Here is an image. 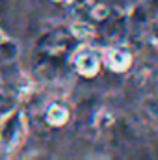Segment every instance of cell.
I'll return each instance as SVG.
<instances>
[{
  "mask_svg": "<svg viewBox=\"0 0 158 160\" xmlns=\"http://www.w3.org/2000/svg\"><path fill=\"white\" fill-rule=\"evenodd\" d=\"M17 54H19L17 45L13 41H9V39H6V38L0 36V62H4V63L13 62L17 58Z\"/></svg>",
  "mask_w": 158,
  "mask_h": 160,
  "instance_id": "5",
  "label": "cell"
},
{
  "mask_svg": "<svg viewBox=\"0 0 158 160\" xmlns=\"http://www.w3.org/2000/svg\"><path fill=\"white\" fill-rule=\"evenodd\" d=\"M24 114L21 110H11L0 121V147H15L24 136Z\"/></svg>",
  "mask_w": 158,
  "mask_h": 160,
  "instance_id": "1",
  "label": "cell"
},
{
  "mask_svg": "<svg viewBox=\"0 0 158 160\" xmlns=\"http://www.w3.org/2000/svg\"><path fill=\"white\" fill-rule=\"evenodd\" d=\"M73 63H75V69H77L78 75L91 78L101 69V56L93 48H80L78 52L75 54Z\"/></svg>",
  "mask_w": 158,
  "mask_h": 160,
  "instance_id": "2",
  "label": "cell"
},
{
  "mask_svg": "<svg viewBox=\"0 0 158 160\" xmlns=\"http://www.w3.org/2000/svg\"><path fill=\"white\" fill-rule=\"evenodd\" d=\"M73 36H77V38H91L93 36V28L89 26V24H75L73 26Z\"/></svg>",
  "mask_w": 158,
  "mask_h": 160,
  "instance_id": "6",
  "label": "cell"
},
{
  "mask_svg": "<svg viewBox=\"0 0 158 160\" xmlns=\"http://www.w3.org/2000/svg\"><path fill=\"white\" fill-rule=\"evenodd\" d=\"M56 2H63V0H56Z\"/></svg>",
  "mask_w": 158,
  "mask_h": 160,
  "instance_id": "8",
  "label": "cell"
},
{
  "mask_svg": "<svg viewBox=\"0 0 158 160\" xmlns=\"http://www.w3.org/2000/svg\"><path fill=\"white\" fill-rule=\"evenodd\" d=\"M45 119H47V123H50L54 127H60V125H63L69 119V110L63 104H58V102L50 104L47 108V112H45Z\"/></svg>",
  "mask_w": 158,
  "mask_h": 160,
  "instance_id": "4",
  "label": "cell"
},
{
  "mask_svg": "<svg viewBox=\"0 0 158 160\" xmlns=\"http://www.w3.org/2000/svg\"><path fill=\"white\" fill-rule=\"evenodd\" d=\"M7 8V0H0V13H4Z\"/></svg>",
  "mask_w": 158,
  "mask_h": 160,
  "instance_id": "7",
  "label": "cell"
},
{
  "mask_svg": "<svg viewBox=\"0 0 158 160\" xmlns=\"http://www.w3.org/2000/svg\"><path fill=\"white\" fill-rule=\"evenodd\" d=\"M106 65L116 71V73H123L126 69H130L132 65V52L125 47H114L106 52Z\"/></svg>",
  "mask_w": 158,
  "mask_h": 160,
  "instance_id": "3",
  "label": "cell"
}]
</instances>
